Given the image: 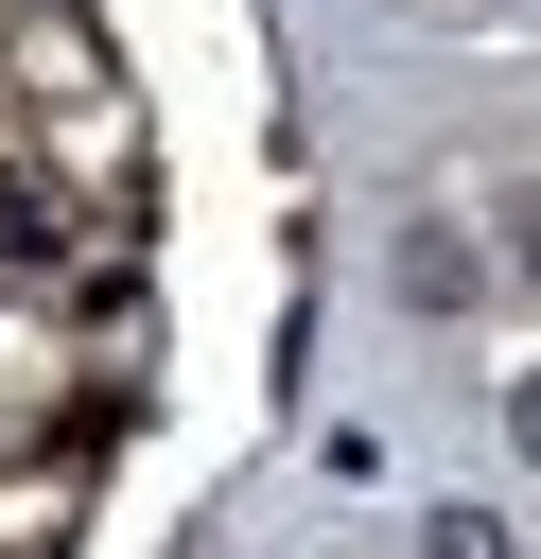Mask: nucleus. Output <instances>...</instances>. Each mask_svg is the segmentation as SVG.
I'll return each mask as SVG.
<instances>
[{
    "mask_svg": "<svg viewBox=\"0 0 541 559\" xmlns=\"http://www.w3.org/2000/svg\"><path fill=\"white\" fill-rule=\"evenodd\" d=\"M419 559H506V524H489V507H436V524H419Z\"/></svg>",
    "mask_w": 541,
    "mask_h": 559,
    "instance_id": "nucleus-2",
    "label": "nucleus"
},
{
    "mask_svg": "<svg viewBox=\"0 0 541 559\" xmlns=\"http://www.w3.org/2000/svg\"><path fill=\"white\" fill-rule=\"evenodd\" d=\"M506 245H524V280H541V192H506Z\"/></svg>",
    "mask_w": 541,
    "mask_h": 559,
    "instance_id": "nucleus-3",
    "label": "nucleus"
},
{
    "mask_svg": "<svg viewBox=\"0 0 541 559\" xmlns=\"http://www.w3.org/2000/svg\"><path fill=\"white\" fill-rule=\"evenodd\" d=\"M524 437H541V384H524Z\"/></svg>",
    "mask_w": 541,
    "mask_h": 559,
    "instance_id": "nucleus-4",
    "label": "nucleus"
},
{
    "mask_svg": "<svg viewBox=\"0 0 541 559\" xmlns=\"http://www.w3.org/2000/svg\"><path fill=\"white\" fill-rule=\"evenodd\" d=\"M401 297L454 314V297H471V245H454V227H401Z\"/></svg>",
    "mask_w": 541,
    "mask_h": 559,
    "instance_id": "nucleus-1",
    "label": "nucleus"
}]
</instances>
